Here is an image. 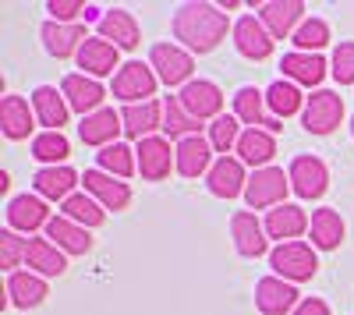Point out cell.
Segmentation results:
<instances>
[{
	"label": "cell",
	"mask_w": 354,
	"mask_h": 315,
	"mask_svg": "<svg viewBox=\"0 0 354 315\" xmlns=\"http://www.w3.org/2000/svg\"><path fill=\"white\" fill-rule=\"evenodd\" d=\"M174 39L177 46H185L188 53H213L223 39H227V28H234L223 15L220 4H181L174 11Z\"/></svg>",
	"instance_id": "6da1fadb"
},
{
	"label": "cell",
	"mask_w": 354,
	"mask_h": 315,
	"mask_svg": "<svg viewBox=\"0 0 354 315\" xmlns=\"http://www.w3.org/2000/svg\"><path fill=\"white\" fill-rule=\"evenodd\" d=\"M270 266H273V276L287 283H305L319 273V255L308 241H287L270 251Z\"/></svg>",
	"instance_id": "7a4b0ae2"
},
{
	"label": "cell",
	"mask_w": 354,
	"mask_h": 315,
	"mask_svg": "<svg viewBox=\"0 0 354 315\" xmlns=\"http://www.w3.org/2000/svg\"><path fill=\"white\" fill-rule=\"evenodd\" d=\"M344 121V96L333 93V89H315L308 99H305V110H301V124L308 135H333Z\"/></svg>",
	"instance_id": "3957f363"
},
{
	"label": "cell",
	"mask_w": 354,
	"mask_h": 315,
	"mask_svg": "<svg viewBox=\"0 0 354 315\" xmlns=\"http://www.w3.org/2000/svg\"><path fill=\"white\" fill-rule=\"evenodd\" d=\"M149 68L156 71V78L163 85H181L185 89L192 82V71H195V53H188L177 43H156L149 50Z\"/></svg>",
	"instance_id": "277c9868"
},
{
	"label": "cell",
	"mask_w": 354,
	"mask_h": 315,
	"mask_svg": "<svg viewBox=\"0 0 354 315\" xmlns=\"http://www.w3.org/2000/svg\"><path fill=\"white\" fill-rule=\"evenodd\" d=\"M287 191H290V178L283 174V166H262L248 178L245 202L252 209H277V206H283Z\"/></svg>",
	"instance_id": "5b68a950"
},
{
	"label": "cell",
	"mask_w": 354,
	"mask_h": 315,
	"mask_svg": "<svg viewBox=\"0 0 354 315\" xmlns=\"http://www.w3.org/2000/svg\"><path fill=\"white\" fill-rule=\"evenodd\" d=\"M287 178H290L294 195L305 198V202H315V198H322L330 188V166L319 156H294L290 166H287Z\"/></svg>",
	"instance_id": "8992f818"
},
{
	"label": "cell",
	"mask_w": 354,
	"mask_h": 315,
	"mask_svg": "<svg viewBox=\"0 0 354 315\" xmlns=\"http://www.w3.org/2000/svg\"><path fill=\"white\" fill-rule=\"evenodd\" d=\"M156 85H160V78H156V71L149 64L128 61V64H121V71L113 75V99H121L124 106L145 103V99H153Z\"/></svg>",
	"instance_id": "52a82bcc"
},
{
	"label": "cell",
	"mask_w": 354,
	"mask_h": 315,
	"mask_svg": "<svg viewBox=\"0 0 354 315\" xmlns=\"http://www.w3.org/2000/svg\"><path fill=\"white\" fill-rule=\"evenodd\" d=\"M177 99H181V106L192 113L195 121H216L220 110H223V89L216 82L209 78H192L181 93H177Z\"/></svg>",
	"instance_id": "ba28073f"
},
{
	"label": "cell",
	"mask_w": 354,
	"mask_h": 315,
	"mask_svg": "<svg viewBox=\"0 0 354 315\" xmlns=\"http://www.w3.org/2000/svg\"><path fill=\"white\" fill-rule=\"evenodd\" d=\"M82 184H85V191L93 195L106 213H121V209H128V206H131V184H128V181H121V178L103 174L100 166L85 170V174H82Z\"/></svg>",
	"instance_id": "9c48e42d"
},
{
	"label": "cell",
	"mask_w": 354,
	"mask_h": 315,
	"mask_svg": "<svg viewBox=\"0 0 354 315\" xmlns=\"http://www.w3.org/2000/svg\"><path fill=\"white\" fill-rule=\"evenodd\" d=\"M135 156H138V174L142 181H163L170 178V166H177V153L170 149V138H142L135 146Z\"/></svg>",
	"instance_id": "30bf717a"
},
{
	"label": "cell",
	"mask_w": 354,
	"mask_h": 315,
	"mask_svg": "<svg viewBox=\"0 0 354 315\" xmlns=\"http://www.w3.org/2000/svg\"><path fill=\"white\" fill-rule=\"evenodd\" d=\"M53 220L46 198L39 195H15L8 202V231H18V234H32V231H46V223Z\"/></svg>",
	"instance_id": "8fae6325"
},
{
	"label": "cell",
	"mask_w": 354,
	"mask_h": 315,
	"mask_svg": "<svg viewBox=\"0 0 354 315\" xmlns=\"http://www.w3.org/2000/svg\"><path fill=\"white\" fill-rule=\"evenodd\" d=\"M61 93L68 99V106L75 113H82V117H88V113H96L103 110V99H106V89L96 82V78H88L82 71H71L61 78Z\"/></svg>",
	"instance_id": "7c38bea8"
},
{
	"label": "cell",
	"mask_w": 354,
	"mask_h": 315,
	"mask_svg": "<svg viewBox=\"0 0 354 315\" xmlns=\"http://www.w3.org/2000/svg\"><path fill=\"white\" fill-rule=\"evenodd\" d=\"M230 238H234V248H238V255H245V259H259V255H266V248H270V234H266V223L241 209L230 216Z\"/></svg>",
	"instance_id": "4fadbf2b"
},
{
	"label": "cell",
	"mask_w": 354,
	"mask_h": 315,
	"mask_svg": "<svg viewBox=\"0 0 354 315\" xmlns=\"http://www.w3.org/2000/svg\"><path fill=\"white\" fill-rule=\"evenodd\" d=\"M230 36H234V46H238L241 57H248V61H266V57L273 53V36H270V28H266L255 15H245L234 21L230 28Z\"/></svg>",
	"instance_id": "5bb4252c"
},
{
	"label": "cell",
	"mask_w": 354,
	"mask_h": 315,
	"mask_svg": "<svg viewBox=\"0 0 354 315\" xmlns=\"http://www.w3.org/2000/svg\"><path fill=\"white\" fill-rule=\"evenodd\" d=\"M298 305H301V298H298V287H294V283H287L280 276H262L255 283V308L262 315H287Z\"/></svg>",
	"instance_id": "9a60e30c"
},
{
	"label": "cell",
	"mask_w": 354,
	"mask_h": 315,
	"mask_svg": "<svg viewBox=\"0 0 354 315\" xmlns=\"http://www.w3.org/2000/svg\"><path fill=\"white\" fill-rule=\"evenodd\" d=\"M121 50H117L113 43H106V39H100V36H88L85 43H82V50H78V68H82V75H88V78H103V75H117L121 71Z\"/></svg>",
	"instance_id": "2e32d148"
},
{
	"label": "cell",
	"mask_w": 354,
	"mask_h": 315,
	"mask_svg": "<svg viewBox=\"0 0 354 315\" xmlns=\"http://www.w3.org/2000/svg\"><path fill=\"white\" fill-rule=\"evenodd\" d=\"M205 188H209L216 198H238V195H245V188H248V178H245V163L238 160V156H220L216 163H213V170L205 174Z\"/></svg>",
	"instance_id": "e0dca14e"
},
{
	"label": "cell",
	"mask_w": 354,
	"mask_h": 315,
	"mask_svg": "<svg viewBox=\"0 0 354 315\" xmlns=\"http://www.w3.org/2000/svg\"><path fill=\"white\" fill-rule=\"evenodd\" d=\"M259 21L270 28L273 39L294 36V32H298V25L305 21V4H301V0H270V4L259 8Z\"/></svg>",
	"instance_id": "ac0fdd59"
},
{
	"label": "cell",
	"mask_w": 354,
	"mask_h": 315,
	"mask_svg": "<svg viewBox=\"0 0 354 315\" xmlns=\"http://www.w3.org/2000/svg\"><path fill=\"white\" fill-rule=\"evenodd\" d=\"M39 39H43V50L57 61H68V57H78L82 43L88 39L85 36V25H61V21H43L39 28Z\"/></svg>",
	"instance_id": "d6986e66"
},
{
	"label": "cell",
	"mask_w": 354,
	"mask_h": 315,
	"mask_svg": "<svg viewBox=\"0 0 354 315\" xmlns=\"http://www.w3.org/2000/svg\"><path fill=\"white\" fill-rule=\"evenodd\" d=\"M96 36L106 39V43H113L117 50H135V46L142 43V28H138V21H135L131 11L110 8V11L103 15V21L96 25Z\"/></svg>",
	"instance_id": "ffe728a7"
},
{
	"label": "cell",
	"mask_w": 354,
	"mask_h": 315,
	"mask_svg": "<svg viewBox=\"0 0 354 315\" xmlns=\"http://www.w3.org/2000/svg\"><path fill=\"white\" fill-rule=\"evenodd\" d=\"M174 153H177V174L181 178H202V174H209L213 170V146H209V138H202V135H192V138H185V142H177L174 146Z\"/></svg>",
	"instance_id": "44dd1931"
},
{
	"label": "cell",
	"mask_w": 354,
	"mask_h": 315,
	"mask_svg": "<svg viewBox=\"0 0 354 315\" xmlns=\"http://www.w3.org/2000/svg\"><path fill=\"white\" fill-rule=\"evenodd\" d=\"M78 174L64 163V166H39L36 170V178H32V188H36V195L39 198H46V202H68V198L75 195V188H78Z\"/></svg>",
	"instance_id": "7402d4cb"
},
{
	"label": "cell",
	"mask_w": 354,
	"mask_h": 315,
	"mask_svg": "<svg viewBox=\"0 0 354 315\" xmlns=\"http://www.w3.org/2000/svg\"><path fill=\"white\" fill-rule=\"evenodd\" d=\"M32 128H36L32 99H25V96H4V99H0V131H4L11 142L28 138V135H32Z\"/></svg>",
	"instance_id": "603a6c76"
},
{
	"label": "cell",
	"mask_w": 354,
	"mask_h": 315,
	"mask_svg": "<svg viewBox=\"0 0 354 315\" xmlns=\"http://www.w3.org/2000/svg\"><path fill=\"white\" fill-rule=\"evenodd\" d=\"M266 234L270 238H277L280 245H287V241H298L305 231H308V213L301 209V206H294V202H283V206H277V209H270L266 213Z\"/></svg>",
	"instance_id": "cb8c5ba5"
},
{
	"label": "cell",
	"mask_w": 354,
	"mask_h": 315,
	"mask_svg": "<svg viewBox=\"0 0 354 315\" xmlns=\"http://www.w3.org/2000/svg\"><path fill=\"white\" fill-rule=\"evenodd\" d=\"M25 266H28V273H36V276H43V280H50V276H64V273H68L64 251L57 248L50 238H28Z\"/></svg>",
	"instance_id": "d4e9b609"
},
{
	"label": "cell",
	"mask_w": 354,
	"mask_h": 315,
	"mask_svg": "<svg viewBox=\"0 0 354 315\" xmlns=\"http://www.w3.org/2000/svg\"><path fill=\"white\" fill-rule=\"evenodd\" d=\"M121 131H124V121H121V113L110 110V106L88 113V117H82V124H78V135H82L85 146H100V149L113 146Z\"/></svg>",
	"instance_id": "484cf974"
},
{
	"label": "cell",
	"mask_w": 354,
	"mask_h": 315,
	"mask_svg": "<svg viewBox=\"0 0 354 315\" xmlns=\"http://www.w3.org/2000/svg\"><path fill=\"white\" fill-rule=\"evenodd\" d=\"M32 110H36V121L46 128V131H61L71 117V106L64 99L61 89H53V85H39L32 89Z\"/></svg>",
	"instance_id": "4316f807"
},
{
	"label": "cell",
	"mask_w": 354,
	"mask_h": 315,
	"mask_svg": "<svg viewBox=\"0 0 354 315\" xmlns=\"http://www.w3.org/2000/svg\"><path fill=\"white\" fill-rule=\"evenodd\" d=\"M308 234H312V248L315 251H337L344 245V234H347V223L337 209L322 206L312 213V223H308Z\"/></svg>",
	"instance_id": "83f0119b"
},
{
	"label": "cell",
	"mask_w": 354,
	"mask_h": 315,
	"mask_svg": "<svg viewBox=\"0 0 354 315\" xmlns=\"http://www.w3.org/2000/svg\"><path fill=\"white\" fill-rule=\"evenodd\" d=\"M121 121H124V135L142 142V138H153L156 128H163V103L160 99H145V103H131L121 110Z\"/></svg>",
	"instance_id": "f1b7e54d"
},
{
	"label": "cell",
	"mask_w": 354,
	"mask_h": 315,
	"mask_svg": "<svg viewBox=\"0 0 354 315\" xmlns=\"http://www.w3.org/2000/svg\"><path fill=\"white\" fill-rule=\"evenodd\" d=\"M280 68H283V78L294 82L298 89H301V85H305V89H312V85H319L322 78H326V61H322L319 53L290 50V53H283Z\"/></svg>",
	"instance_id": "f546056e"
},
{
	"label": "cell",
	"mask_w": 354,
	"mask_h": 315,
	"mask_svg": "<svg viewBox=\"0 0 354 315\" xmlns=\"http://www.w3.org/2000/svg\"><path fill=\"white\" fill-rule=\"evenodd\" d=\"M46 238L61 248L64 255H88V251H93V231H85V227L71 223L61 213L46 223Z\"/></svg>",
	"instance_id": "4dcf8cb0"
},
{
	"label": "cell",
	"mask_w": 354,
	"mask_h": 315,
	"mask_svg": "<svg viewBox=\"0 0 354 315\" xmlns=\"http://www.w3.org/2000/svg\"><path fill=\"white\" fill-rule=\"evenodd\" d=\"M234 153H238V160H241L245 166L262 170V166H270V160L277 156V135L262 131V128H245Z\"/></svg>",
	"instance_id": "1f68e13d"
},
{
	"label": "cell",
	"mask_w": 354,
	"mask_h": 315,
	"mask_svg": "<svg viewBox=\"0 0 354 315\" xmlns=\"http://www.w3.org/2000/svg\"><path fill=\"white\" fill-rule=\"evenodd\" d=\"M46 294H50L46 280L36 276V273L18 269V273L8 276V301H11L15 308H36V305L46 301Z\"/></svg>",
	"instance_id": "d6a6232c"
},
{
	"label": "cell",
	"mask_w": 354,
	"mask_h": 315,
	"mask_svg": "<svg viewBox=\"0 0 354 315\" xmlns=\"http://www.w3.org/2000/svg\"><path fill=\"white\" fill-rule=\"evenodd\" d=\"M305 99L308 96H301V89L294 82H287V78H280V82H273L270 89H266V110L273 113V117H294V113H301L305 110Z\"/></svg>",
	"instance_id": "836d02e7"
},
{
	"label": "cell",
	"mask_w": 354,
	"mask_h": 315,
	"mask_svg": "<svg viewBox=\"0 0 354 315\" xmlns=\"http://www.w3.org/2000/svg\"><path fill=\"white\" fill-rule=\"evenodd\" d=\"M61 216H68L71 223H78V227H85V231H96V227H103L106 223V209L96 202L88 191H75L68 202L61 206Z\"/></svg>",
	"instance_id": "e575fe53"
},
{
	"label": "cell",
	"mask_w": 354,
	"mask_h": 315,
	"mask_svg": "<svg viewBox=\"0 0 354 315\" xmlns=\"http://www.w3.org/2000/svg\"><path fill=\"white\" fill-rule=\"evenodd\" d=\"M234 117L248 128H262L266 117H270V110H266V93H259L255 85H241L238 93H234Z\"/></svg>",
	"instance_id": "d590c367"
},
{
	"label": "cell",
	"mask_w": 354,
	"mask_h": 315,
	"mask_svg": "<svg viewBox=\"0 0 354 315\" xmlns=\"http://www.w3.org/2000/svg\"><path fill=\"white\" fill-rule=\"evenodd\" d=\"M96 166L103 170V174L124 181V178H131L135 170H138V156H135L131 146H124V142H113V146H106V149L96 153Z\"/></svg>",
	"instance_id": "8d00e7d4"
},
{
	"label": "cell",
	"mask_w": 354,
	"mask_h": 315,
	"mask_svg": "<svg viewBox=\"0 0 354 315\" xmlns=\"http://www.w3.org/2000/svg\"><path fill=\"white\" fill-rule=\"evenodd\" d=\"M198 128H202V121H195L192 113L181 106V99H177V96H167L163 99V131H167V138L185 142V138L198 135Z\"/></svg>",
	"instance_id": "74e56055"
},
{
	"label": "cell",
	"mask_w": 354,
	"mask_h": 315,
	"mask_svg": "<svg viewBox=\"0 0 354 315\" xmlns=\"http://www.w3.org/2000/svg\"><path fill=\"white\" fill-rule=\"evenodd\" d=\"M32 156L43 166H64V160L71 156V146H68L64 131H39L32 138Z\"/></svg>",
	"instance_id": "f35d334b"
},
{
	"label": "cell",
	"mask_w": 354,
	"mask_h": 315,
	"mask_svg": "<svg viewBox=\"0 0 354 315\" xmlns=\"http://www.w3.org/2000/svg\"><path fill=\"white\" fill-rule=\"evenodd\" d=\"M241 121L234 117V113H220V117L209 124V146H213V153H220V156H227L230 149H238V138H241Z\"/></svg>",
	"instance_id": "ab89813d"
},
{
	"label": "cell",
	"mask_w": 354,
	"mask_h": 315,
	"mask_svg": "<svg viewBox=\"0 0 354 315\" xmlns=\"http://www.w3.org/2000/svg\"><path fill=\"white\" fill-rule=\"evenodd\" d=\"M290 43L298 46L301 53L322 50V46L330 43V25H326V18H305V21L298 25V32L290 36Z\"/></svg>",
	"instance_id": "60d3db41"
},
{
	"label": "cell",
	"mask_w": 354,
	"mask_h": 315,
	"mask_svg": "<svg viewBox=\"0 0 354 315\" xmlns=\"http://www.w3.org/2000/svg\"><path fill=\"white\" fill-rule=\"evenodd\" d=\"M25 248H28V238H21L18 231H0V266L11 273H18V266L25 262Z\"/></svg>",
	"instance_id": "b9f144b4"
},
{
	"label": "cell",
	"mask_w": 354,
	"mask_h": 315,
	"mask_svg": "<svg viewBox=\"0 0 354 315\" xmlns=\"http://www.w3.org/2000/svg\"><path fill=\"white\" fill-rule=\"evenodd\" d=\"M333 78L340 85H354V39H344L333 50Z\"/></svg>",
	"instance_id": "7bdbcfd3"
},
{
	"label": "cell",
	"mask_w": 354,
	"mask_h": 315,
	"mask_svg": "<svg viewBox=\"0 0 354 315\" xmlns=\"http://www.w3.org/2000/svg\"><path fill=\"white\" fill-rule=\"evenodd\" d=\"M85 8L82 0H50L46 11H50V21H61V25H78V18H85Z\"/></svg>",
	"instance_id": "ee69618b"
},
{
	"label": "cell",
	"mask_w": 354,
	"mask_h": 315,
	"mask_svg": "<svg viewBox=\"0 0 354 315\" xmlns=\"http://www.w3.org/2000/svg\"><path fill=\"white\" fill-rule=\"evenodd\" d=\"M290 315H333V312H330V305L322 298H301V305L294 308Z\"/></svg>",
	"instance_id": "f6af8a7d"
},
{
	"label": "cell",
	"mask_w": 354,
	"mask_h": 315,
	"mask_svg": "<svg viewBox=\"0 0 354 315\" xmlns=\"http://www.w3.org/2000/svg\"><path fill=\"white\" fill-rule=\"evenodd\" d=\"M351 135H354V117H351Z\"/></svg>",
	"instance_id": "bcb514c9"
}]
</instances>
